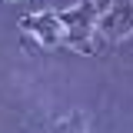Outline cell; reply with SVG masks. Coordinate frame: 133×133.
Instances as JSON below:
<instances>
[{
	"mask_svg": "<svg viewBox=\"0 0 133 133\" xmlns=\"http://www.w3.org/2000/svg\"><path fill=\"white\" fill-rule=\"evenodd\" d=\"M97 17H100V3L97 0H80L77 7L60 10L63 43L73 47V50H80V53H97V37H93Z\"/></svg>",
	"mask_w": 133,
	"mask_h": 133,
	"instance_id": "1",
	"label": "cell"
},
{
	"mask_svg": "<svg viewBox=\"0 0 133 133\" xmlns=\"http://www.w3.org/2000/svg\"><path fill=\"white\" fill-rule=\"evenodd\" d=\"M97 30L107 40H123L133 33V0H113L107 10H100Z\"/></svg>",
	"mask_w": 133,
	"mask_h": 133,
	"instance_id": "3",
	"label": "cell"
},
{
	"mask_svg": "<svg viewBox=\"0 0 133 133\" xmlns=\"http://www.w3.org/2000/svg\"><path fill=\"white\" fill-rule=\"evenodd\" d=\"M50 133H87V120H83V113H70L66 120H60Z\"/></svg>",
	"mask_w": 133,
	"mask_h": 133,
	"instance_id": "4",
	"label": "cell"
},
{
	"mask_svg": "<svg viewBox=\"0 0 133 133\" xmlns=\"http://www.w3.org/2000/svg\"><path fill=\"white\" fill-rule=\"evenodd\" d=\"M20 30L27 33L30 40H37L40 47H57V43H63V23H60V14H53V10L23 14L20 17Z\"/></svg>",
	"mask_w": 133,
	"mask_h": 133,
	"instance_id": "2",
	"label": "cell"
}]
</instances>
